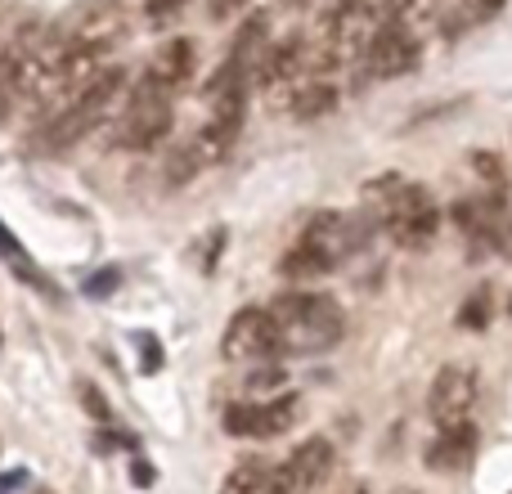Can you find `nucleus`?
Segmentation results:
<instances>
[{
    "label": "nucleus",
    "instance_id": "nucleus-1",
    "mask_svg": "<svg viewBox=\"0 0 512 494\" xmlns=\"http://www.w3.org/2000/svg\"><path fill=\"white\" fill-rule=\"evenodd\" d=\"M126 99V72L122 68H99L86 86H77L63 104H54L45 113V122L27 135L32 153H63L72 144H81L90 131H99L104 122H113L117 104Z\"/></svg>",
    "mask_w": 512,
    "mask_h": 494
},
{
    "label": "nucleus",
    "instance_id": "nucleus-2",
    "mask_svg": "<svg viewBox=\"0 0 512 494\" xmlns=\"http://www.w3.org/2000/svg\"><path fill=\"white\" fill-rule=\"evenodd\" d=\"M373 216L364 212H319L310 216L306 225H301L297 243L283 252V274H292V279H315V274H328L337 270V265H346L360 247H369L373 239Z\"/></svg>",
    "mask_w": 512,
    "mask_h": 494
},
{
    "label": "nucleus",
    "instance_id": "nucleus-3",
    "mask_svg": "<svg viewBox=\"0 0 512 494\" xmlns=\"http://www.w3.org/2000/svg\"><path fill=\"white\" fill-rule=\"evenodd\" d=\"M364 212L400 247H427L441 230V207L432 189L409 176H378L364 185Z\"/></svg>",
    "mask_w": 512,
    "mask_h": 494
},
{
    "label": "nucleus",
    "instance_id": "nucleus-4",
    "mask_svg": "<svg viewBox=\"0 0 512 494\" xmlns=\"http://www.w3.org/2000/svg\"><path fill=\"white\" fill-rule=\"evenodd\" d=\"M270 315L279 324L283 355H324L346 337V310L328 292H279L270 301Z\"/></svg>",
    "mask_w": 512,
    "mask_h": 494
},
{
    "label": "nucleus",
    "instance_id": "nucleus-5",
    "mask_svg": "<svg viewBox=\"0 0 512 494\" xmlns=\"http://www.w3.org/2000/svg\"><path fill=\"white\" fill-rule=\"evenodd\" d=\"M50 27H54V41H59V50L68 54V59H95V63H99V54L122 45L126 32H131V23H126L117 0H86V5L68 9V14Z\"/></svg>",
    "mask_w": 512,
    "mask_h": 494
},
{
    "label": "nucleus",
    "instance_id": "nucleus-6",
    "mask_svg": "<svg viewBox=\"0 0 512 494\" xmlns=\"http://www.w3.org/2000/svg\"><path fill=\"white\" fill-rule=\"evenodd\" d=\"M176 99L162 95V90H149V86H135L126 95L122 113H117L113 131H108V144L122 153H144V149H158L162 140L171 135L176 126Z\"/></svg>",
    "mask_w": 512,
    "mask_h": 494
},
{
    "label": "nucleus",
    "instance_id": "nucleus-7",
    "mask_svg": "<svg viewBox=\"0 0 512 494\" xmlns=\"http://www.w3.org/2000/svg\"><path fill=\"white\" fill-rule=\"evenodd\" d=\"M364 41H369V0H328V9L319 14L315 63L337 68L346 59H360Z\"/></svg>",
    "mask_w": 512,
    "mask_h": 494
},
{
    "label": "nucleus",
    "instance_id": "nucleus-8",
    "mask_svg": "<svg viewBox=\"0 0 512 494\" xmlns=\"http://www.w3.org/2000/svg\"><path fill=\"white\" fill-rule=\"evenodd\" d=\"M418 63H423V41H418V32L409 23H400V18H382L369 32L364 54H360V68L369 72L373 81L409 77Z\"/></svg>",
    "mask_w": 512,
    "mask_h": 494
},
{
    "label": "nucleus",
    "instance_id": "nucleus-9",
    "mask_svg": "<svg viewBox=\"0 0 512 494\" xmlns=\"http://www.w3.org/2000/svg\"><path fill=\"white\" fill-rule=\"evenodd\" d=\"M301 418V396L297 391H279V396H256V400H234L225 405V432L239 441H274Z\"/></svg>",
    "mask_w": 512,
    "mask_h": 494
},
{
    "label": "nucleus",
    "instance_id": "nucleus-10",
    "mask_svg": "<svg viewBox=\"0 0 512 494\" xmlns=\"http://www.w3.org/2000/svg\"><path fill=\"white\" fill-rule=\"evenodd\" d=\"M221 355L230 364H270V360H283V337H279V324H274L270 306H243L239 315L230 319V328H225Z\"/></svg>",
    "mask_w": 512,
    "mask_h": 494
},
{
    "label": "nucleus",
    "instance_id": "nucleus-11",
    "mask_svg": "<svg viewBox=\"0 0 512 494\" xmlns=\"http://www.w3.org/2000/svg\"><path fill=\"white\" fill-rule=\"evenodd\" d=\"M477 396H481L477 369H472V364H445V369L432 378V387H427V414H432L436 427L472 423Z\"/></svg>",
    "mask_w": 512,
    "mask_h": 494
},
{
    "label": "nucleus",
    "instance_id": "nucleus-12",
    "mask_svg": "<svg viewBox=\"0 0 512 494\" xmlns=\"http://www.w3.org/2000/svg\"><path fill=\"white\" fill-rule=\"evenodd\" d=\"M333 463H337L333 441H328V436H306L288 459L274 463L270 494H310V490H319L328 481V472H333Z\"/></svg>",
    "mask_w": 512,
    "mask_h": 494
},
{
    "label": "nucleus",
    "instance_id": "nucleus-13",
    "mask_svg": "<svg viewBox=\"0 0 512 494\" xmlns=\"http://www.w3.org/2000/svg\"><path fill=\"white\" fill-rule=\"evenodd\" d=\"M194 68H198V50H194V41H189V36H171V41H162L158 50L149 54L140 86L162 90V95L176 99V90H185V81L194 77Z\"/></svg>",
    "mask_w": 512,
    "mask_h": 494
},
{
    "label": "nucleus",
    "instance_id": "nucleus-14",
    "mask_svg": "<svg viewBox=\"0 0 512 494\" xmlns=\"http://www.w3.org/2000/svg\"><path fill=\"white\" fill-rule=\"evenodd\" d=\"M427 468L432 472H463L472 459H477V427L459 423V427H441L432 445H427Z\"/></svg>",
    "mask_w": 512,
    "mask_h": 494
},
{
    "label": "nucleus",
    "instance_id": "nucleus-15",
    "mask_svg": "<svg viewBox=\"0 0 512 494\" xmlns=\"http://www.w3.org/2000/svg\"><path fill=\"white\" fill-rule=\"evenodd\" d=\"M454 216H459V230L463 239L472 243V252H490V247L499 243V207L495 198H463V203H454Z\"/></svg>",
    "mask_w": 512,
    "mask_h": 494
},
{
    "label": "nucleus",
    "instance_id": "nucleus-16",
    "mask_svg": "<svg viewBox=\"0 0 512 494\" xmlns=\"http://www.w3.org/2000/svg\"><path fill=\"white\" fill-rule=\"evenodd\" d=\"M333 108H337V90H333V81H324V77H310L306 72V77L288 90V113L301 117V122H315V117L333 113Z\"/></svg>",
    "mask_w": 512,
    "mask_h": 494
},
{
    "label": "nucleus",
    "instance_id": "nucleus-17",
    "mask_svg": "<svg viewBox=\"0 0 512 494\" xmlns=\"http://www.w3.org/2000/svg\"><path fill=\"white\" fill-rule=\"evenodd\" d=\"M270 481H274V463L270 459H239L234 472L225 477L221 494H270Z\"/></svg>",
    "mask_w": 512,
    "mask_h": 494
},
{
    "label": "nucleus",
    "instance_id": "nucleus-18",
    "mask_svg": "<svg viewBox=\"0 0 512 494\" xmlns=\"http://www.w3.org/2000/svg\"><path fill=\"white\" fill-rule=\"evenodd\" d=\"M490 319H495V292L490 288H477L468 301L459 306V328L463 333H486Z\"/></svg>",
    "mask_w": 512,
    "mask_h": 494
},
{
    "label": "nucleus",
    "instance_id": "nucleus-19",
    "mask_svg": "<svg viewBox=\"0 0 512 494\" xmlns=\"http://www.w3.org/2000/svg\"><path fill=\"white\" fill-rule=\"evenodd\" d=\"M0 261H9V270L18 274V279H27V283H36V288H45V279L36 274V265L27 261V252H23V243L14 239V234L0 225Z\"/></svg>",
    "mask_w": 512,
    "mask_h": 494
},
{
    "label": "nucleus",
    "instance_id": "nucleus-20",
    "mask_svg": "<svg viewBox=\"0 0 512 494\" xmlns=\"http://www.w3.org/2000/svg\"><path fill=\"white\" fill-rule=\"evenodd\" d=\"M508 0H463V14L472 18V23H490V18L504 14Z\"/></svg>",
    "mask_w": 512,
    "mask_h": 494
},
{
    "label": "nucleus",
    "instance_id": "nucleus-21",
    "mask_svg": "<svg viewBox=\"0 0 512 494\" xmlns=\"http://www.w3.org/2000/svg\"><path fill=\"white\" fill-rule=\"evenodd\" d=\"M423 5H432V0H382V18H400V23H409Z\"/></svg>",
    "mask_w": 512,
    "mask_h": 494
},
{
    "label": "nucleus",
    "instance_id": "nucleus-22",
    "mask_svg": "<svg viewBox=\"0 0 512 494\" xmlns=\"http://www.w3.org/2000/svg\"><path fill=\"white\" fill-rule=\"evenodd\" d=\"M81 400H86V409H90V414H95V418H108V405H104V396H99V387H95V382H81Z\"/></svg>",
    "mask_w": 512,
    "mask_h": 494
},
{
    "label": "nucleus",
    "instance_id": "nucleus-23",
    "mask_svg": "<svg viewBox=\"0 0 512 494\" xmlns=\"http://www.w3.org/2000/svg\"><path fill=\"white\" fill-rule=\"evenodd\" d=\"M180 5H185V0H144V9H149V18H171Z\"/></svg>",
    "mask_w": 512,
    "mask_h": 494
},
{
    "label": "nucleus",
    "instance_id": "nucleus-24",
    "mask_svg": "<svg viewBox=\"0 0 512 494\" xmlns=\"http://www.w3.org/2000/svg\"><path fill=\"white\" fill-rule=\"evenodd\" d=\"M104 288H117V274H113V270L95 274V279H90V283H86V292H90V297H108V292H104Z\"/></svg>",
    "mask_w": 512,
    "mask_h": 494
},
{
    "label": "nucleus",
    "instance_id": "nucleus-25",
    "mask_svg": "<svg viewBox=\"0 0 512 494\" xmlns=\"http://www.w3.org/2000/svg\"><path fill=\"white\" fill-rule=\"evenodd\" d=\"M243 5H252V0H212V18H230V14H239Z\"/></svg>",
    "mask_w": 512,
    "mask_h": 494
},
{
    "label": "nucleus",
    "instance_id": "nucleus-26",
    "mask_svg": "<svg viewBox=\"0 0 512 494\" xmlns=\"http://www.w3.org/2000/svg\"><path fill=\"white\" fill-rule=\"evenodd\" d=\"M279 9H301V5H310V0H274Z\"/></svg>",
    "mask_w": 512,
    "mask_h": 494
},
{
    "label": "nucleus",
    "instance_id": "nucleus-27",
    "mask_svg": "<svg viewBox=\"0 0 512 494\" xmlns=\"http://www.w3.org/2000/svg\"><path fill=\"white\" fill-rule=\"evenodd\" d=\"M508 247H512V221H508Z\"/></svg>",
    "mask_w": 512,
    "mask_h": 494
},
{
    "label": "nucleus",
    "instance_id": "nucleus-28",
    "mask_svg": "<svg viewBox=\"0 0 512 494\" xmlns=\"http://www.w3.org/2000/svg\"><path fill=\"white\" fill-rule=\"evenodd\" d=\"M0 9H5V0H0Z\"/></svg>",
    "mask_w": 512,
    "mask_h": 494
},
{
    "label": "nucleus",
    "instance_id": "nucleus-29",
    "mask_svg": "<svg viewBox=\"0 0 512 494\" xmlns=\"http://www.w3.org/2000/svg\"><path fill=\"white\" fill-rule=\"evenodd\" d=\"M41 494H50V490H41Z\"/></svg>",
    "mask_w": 512,
    "mask_h": 494
},
{
    "label": "nucleus",
    "instance_id": "nucleus-30",
    "mask_svg": "<svg viewBox=\"0 0 512 494\" xmlns=\"http://www.w3.org/2000/svg\"><path fill=\"white\" fill-rule=\"evenodd\" d=\"M405 494H409V490H405Z\"/></svg>",
    "mask_w": 512,
    "mask_h": 494
}]
</instances>
